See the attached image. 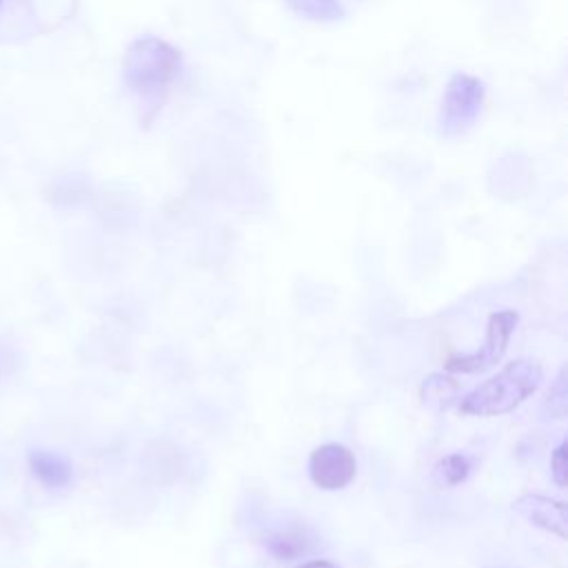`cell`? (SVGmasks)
<instances>
[{
  "instance_id": "obj_2",
  "label": "cell",
  "mask_w": 568,
  "mask_h": 568,
  "mask_svg": "<svg viewBox=\"0 0 568 568\" xmlns=\"http://www.w3.org/2000/svg\"><path fill=\"white\" fill-rule=\"evenodd\" d=\"M180 51L158 36H142L126 47L122 60V78L131 93L142 102L160 106L169 87L180 73Z\"/></svg>"
},
{
  "instance_id": "obj_4",
  "label": "cell",
  "mask_w": 568,
  "mask_h": 568,
  "mask_svg": "<svg viewBox=\"0 0 568 568\" xmlns=\"http://www.w3.org/2000/svg\"><path fill=\"white\" fill-rule=\"evenodd\" d=\"M517 324H519V313L517 311H513V308L493 311L486 320V331H484L481 346L473 353L455 355V357L446 359L444 368L448 373H464V375L490 371L506 355L508 342H510Z\"/></svg>"
},
{
  "instance_id": "obj_6",
  "label": "cell",
  "mask_w": 568,
  "mask_h": 568,
  "mask_svg": "<svg viewBox=\"0 0 568 568\" xmlns=\"http://www.w3.org/2000/svg\"><path fill=\"white\" fill-rule=\"evenodd\" d=\"M513 513L526 519L530 526H537L561 541L568 537V517L566 504L539 493H524L513 501Z\"/></svg>"
},
{
  "instance_id": "obj_8",
  "label": "cell",
  "mask_w": 568,
  "mask_h": 568,
  "mask_svg": "<svg viewBox=\"0 0 568 568\" xmlns=\"http://www.w3.org/2000/svg\"><path fill=\"white\" fill-rule=\"evenodd\" d=\"M266 552H271L280 561H291L295 557L306 555L313 548V537L306 528H280L275 532H268L262 541Z\"/></svg>"
},
{
  "instance_id": "obj_9",
  "label": "cell",
  "mask_w": 568,
  "mask_h": 568,
  "mask_svg": "<svg viewBox=\"0 0 568 568\" xmlns=\"http://www.w3.org/2000/svg\"><path fill=\"white\" fill-rule=\"evenodd\" d=\"M566 413H568V371L566 366H561L539 406V415L541 419H564Z\"/></svg>"
},
{
  "instance_id": "obj_1",
  "label": "cell",
  "mask_w": 568,
  "mask_h": 568,
  "mask_svg": "<svg viewBox=\"0 0 568 568\" xmlns=\"http://www.w3.org/2000/svg\"><path fill=\"white\" fill-rule=\"evenodd\" d=\"M544 382V368L537 359H515L495 375L479 382L459 399L462 415L499 417L521 406Z\"/></svg>"
},
{
  "instance_id": "obj_3",
  "label": "cell",
  "mask_w": 568,
  "mask_h": 568,
  "mask_svg": "<svg viewBox=\"0 0 568 568\" xmlns=\"http://www.w3.org/2000/svg\"><path fill=\"white\" fill-rule=\"evenodd\" d=\"M486 98V87L470 73H453L446 82L439 106V133L444 138H457L466 133L479 118Z\"/></svg>"
},
{
  "instance_id": "obj_11",
  "label": "cell",
  "mask_w": 568,
  "mask_h": 568,
  "mask_svg": "<svg viewBox=\"0 0 568 568\" xmlns=\"http://www.w3.org/2000/svg\"><path fill=\"white\" fill-rule=\"evenodd\" d=\"M470 470H473V459H470L468 455H464V453L446 455V457L437 464V468H435L437 477H439L446 486H457V484L466 481L468 475H470Z\"/></svg>"
},
{
  "instance_id": "obj_13",
  "label": "cell",
  "mask_w": 568,
  "mask_h": 568,
  "mask_svg": "<svg viewBox=\"0 0 568 568\" xmlns=\"http://www.w3.org/2000/svg\"><path fill=\"white\" fill-rule=\"evenodd\" d=\"M566 450H568V444H566V442H559V446L550 453V479H552L559 488H566V479H568Z\"/></svg>"
},
{
  "instance_id": "obj_15",
  "label": "cell",
  "mask_w": 568,
  "mask_h": 568,
  "mask_svg": "<svg viewBox=\"0 0 568 568\" xmlns=\"http://www.w3.org/2000/svg\"><path fill=\"white\" fill-rule=\"evenodd\" d=\"M0 2H2V0H0Z\"/></svg>"
},
{
  "instance_id": "obj_12",
  "label": "cell",
  "mask_w": 568,
  "mask_h": 568,
  "mask_svg": "<svg viewBox=\"0 0 568 568\" xmlns=\"http://www.w3.org/2000/svg\"><path fill=\"white\" fill-rule=\"evenodd\" d=\"M457 393V384L455 379H448L439 373H433L428 377H424L422 382V397L426 402H442L446 399V406H448V399Z\"/></svg>"
},
{
  "instance_id": "obj_5",
  "label": "cell",
  "mask_w": 568,
  "mask_h": 568,
  "mask_svg": "<svg viewBox=\"0 0 568 568\" xmlns=\"http://www.w3.org/2000/svg\"><path fill=\"white\" fill-rule=\"evenodd\" d=\"M357 475V459L348 446L337 442L320 444L308 455V477L320 490H342Z\"/></svg>"
},
{
  "instance_id": "obj_10",
  "label": "cell",
  "mask_w": 568,
  "mask_h": 568,
  "mask_svg": "<svg viewBox=\"0 0 568 568\" xmlns=\"http://www.w3.org/2000/svg\"><path fill=\"white\" fill-rule=\"evenodd\" d=\"M286 4L297 16L315 22H335L344 18V7L337 0H286Z\"/></svg>"
},
{
  "instance_id": "obj_14",
  "label": "cell",
  "mask_w": 568,
  "mask_h": 568,
  "mask_svg": "<svg viewBox=\"0 0 568 568\" xmlns=\"http://www.w3.org/2000/svg\"><path fill=\"white\" fill-rule=\"evenodd\" d=\"M295 568H342V566H337L335 561H328V559H311V561L300 564Z\"/></svg>"
},
{
  "instance_id": "obj_7",
  "label": "cell",
  "mask_w": 568,
  "mask_h": 568,
  "mask_svg": "<svg viewBox=\"0 0 568 568\" xmlns=\"http://www.w3.org/2000/svg\"><path fill=\"white\" fill-rule=\"evenodd\" d=\"M27 466L31 475L49 490L67 488L73 481V464L55 450H47V448L29 450Z\"/></svg>"
}]
</instances>
